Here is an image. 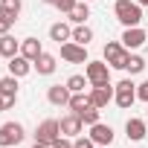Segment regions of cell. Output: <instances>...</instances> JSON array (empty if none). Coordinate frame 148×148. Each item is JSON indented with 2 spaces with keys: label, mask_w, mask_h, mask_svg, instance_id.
Returning a JSON list of instances; mask_svg holds the SVG:
<instances>
[{
  "label": "cell",
  "mask_w": 148,
  "mask_h": 148,
  "mask_svg": "<svg viewBox=\"0 0 148 148\" xmlns=\"http://www.w3.org/2000/svg\"><path fill=\"white\" fill-rule=\"evenodd\" d=\"M32 70V61L29 58H23V55H15V58H9V73H12V76H26V73Z\"/></svg>",
  "instance_id": "obj_18"
},
{
  "label": "cell",
  "mask_w": 148,
  "mask_h": 148,
  "mask_svg": "<svg viewBox=\"0 0 148 148\" xmlns=\"http://www.w3.org/2000/svg\"><path fill=\"white\" fill-rule=\"evenodd\" d=\"M84 76H87L90 87H108L110 84V67H108V61H87Z\"/></svg>",
  "instance_id": "obj_2"
},
{
  "label": "cell",
  "mask_w": 148,
  "mask_h": 148,
  "mask_svg": "<svg viewBox=\"0 0 148 148\" xmlns=\"http://www.w3.org/2000/svg\"><path fill=\"white\" fill-rule=\"evenodd\" d=\"M113 12H116V21H119L125 29H128V26H139V23H142V6L136 3V0H116Z\"/></svg>",
  "instance_id": "obj_1"
},
{
  "label": "cell",
  "mask_w": 148,
  "mask_h": 148,
  "mask_svg": "<svg viewBox=\"0 0 148 148\" xmlns=\"http://www.w3.org/2000/svg\"><path fill=\"white\" fill-rule=\"evenodd\" d=\"M73 41L82 44V47H87V44L93 41V29H90V26H84V23H79L76 29H73Z\"/></svg>",
  "instance_id": "obj_20"
},
{
  "label": "cell",
  "mask_w": 148,
  "mask_h": 148,
  "mask_svg": "<svg viewBox=\"0 0 148 148\" xmlns=\"http://www.w3.org/2000/svg\"><path fill=\"white\" fill-rule=\"evenodd\" d=\"M32 67L38 70V76H52V73H55V55H49V52H41L35 61H32Z\"/></svg>",
  "instance_id": "obj_13"
},
{
  "label": "cell",
  "mask_w": 148,
  "mask_h": 148,
  "mask_svg": "<svg viewBox=\"0 0 148 148\" xmlns=\"http://www.w3.org/2000/svg\"><path fill=\"white\" fill-rule=\"evenodd\" d=\"M96 148H110V145H96Z\"/></svg>",
  "instance_id": "obj_35"
},
{
  "label": "cell",
  "mask_w": 148,
  "mask_h": 148,
  "mask_svg": "<svg viewBox=\"0 0 148 148\" xmlns=\"http://www.w3.org/2000/svg\"><path fill=\"white\" fill-rule=\"evenodd\" d=\"M87 3H90V0H87Z\"/></svg>",
  "instance_id": "obj_37"
},
{
  "label": "cell",
  "mask_w": 148,
  "mask_h": 148,
  "mask_svg": "<svg viewBox=\"0 0 148 148\" xmlns=\"http://www.w3.org/2000/svg\"><path fill=\"white\" fill-rule=\"evenodd\" d=\"M113 102H116L122 110H128V108L136 102V84H134L131 79H122V82L113 87Z\"/></svg>",
  "instance_id": "obj_4"
},
{
  "label": "cell",
  "mask_w": 148,
  "mask_h": 148,
  "mask_svg": "<svg viewBox=\"0 0 148 148\" xmlns=\"http://www.w3.org/2000/svg\"><path fill=\"white\" fill-rule=\"evenodd\" d=\"M58 136H61V125H58V119H44V122L38 125V131H35V142H47V145H52Z\"/></svg>",
  "instance_id": "obj_6"
},
{
  "label": "cell",
  "mask_w": 148,
  "mask_h": 148,
  "mask_svg": "<svg viewBox=\"0 0 148 148\" xmlns=\"http://www.w3.org/2000/svg\"><path fill=\"white\" fill-rule=\"evenodd\" d=\"M0 9H6V12H12L18 18L21 15V0H0Z\"/></svg>",
  "instance_id": "obj_28"
},
{
  "label": "cell",
  "mask_w": 148,
  "mask_h": 148,
  "mask_svg": "<svg viewBox=\"0 0 148 148\" xmlns=\"http://www.w3.org/2000/svg\"><path fill=\"white\" fill-rule=\"evenodd\" d=\"M70 87L67 84H52L49 90H47V99H49V105H55V108H61V105H70Z\"/></svg>",
  "instance_id": "obj_10"
},
{
  "label": "cell",
  "mask_w": 148,
  "mask_h": 148,
  "mask_svg": "<svg viewBox=\"0 0 148 148\" xmlns=\"http://www.w3.org/2000/svg\"><path fill=\"white\" fill-rule=\"evenodd\" d=\"M0 55H3V58H15V55H21V41H15L9 32L0 35Z\"/></svg>",
  "instance_id": "obj_16"
},
{
  "label": "cell",
  "mask_w": 148,
  "mask_h": 148,
  "mask_svg": "<svg viewBox=\"0 0 148 148\" xmlns=\"http://www.w3.org/2000/svg\"><path fill=\"white\" fill-rule=\"evenodd\" d=\"M79 116H82V122H84V125H96V122H99V108L90 102V105H87V108H84Z\"/></svg>",
  "instance_id": "obj_24"
},
{
  "label": "cell",
  "mask_w": 148,
  "mask_h": 148,
  "mask_svg": "<svg viewBox=\"0 0 148 148\" xmlns=\"http://www.w3.org/2000/svg\"><path fill=\"white\" fill-rule=\"evenodd\" d=\"M87 105H90V96H84V93H73V96H70V105H67V108H70L73 113H82V110H84Z\"/></svg>",
  "instance_id": "obj_21"
},
{
  "label": "cell",
  "mask_w": 148,
  "mask_h": 148,
  "mask_svg": "<svg viewBox=\"0 0 148 148\" xmlns=\"http://www.w3.org/2000/svg\"><path fill=\"white\" fill-rule=\"evenodd\" d=\"M3 110H9V102H6V96H3V93H0V113H3Z\"/></svg>",
  "instance_id": "obj_32"
},
{
  "label": "cell",
  "mask_w": 148,
  "mask_h": 148,
  "mask_svg": "<svg viewBox=\"0 0 148 148\" xmlns=\"http://www.w3.org/2000/svg\"><path fill=\"white\" fill-rule=\"evenodd\" d=\"M125 134H128V139H134V142H142V139H145V134H148V128H145V122H142V119L131 116V119L125 122Z\"/></svg>",
  "instance_id": "obj_12"
},
{
  "label": "cell",
  "mask_w": 148,
  "mask_h": 148,
  "mask_svg": "<svg viewBox=\"0 0 148 148\" xmlns=\"http://www.w3.org/2000/svg\"><path fill=\"white\" fill-rule=\"evenodd\" d=\"M41 52H44V47H41V41H38V38H23V41H21V55H23V58L35 61Z\"/></svg>",
  "instance_id": "obj_17"
},
{
  "label": "cell",
  "mask_w": 148,
  "mask_h": 148,
  "mask_svg": "<svg viewBox=\"0 0 148 148\" xmlns=\"http://www.w3.org/2000/svg\"><path fill=\"white\" fill-rule=\"evenodd\" d=\"M136 99H142V102H148V79L136 87Z\"/></svg>",
  "instance_id": "obj_31"
},
{
  "label": "cell",
  "mask_w": 148,
  "mask_h": 148,
  "mask_svg": "<svg viewBox=\"0 0 148 148\" xmlns=\"http://www.w3.org/2000/svg\"><path fill=\"white\" fill-rule=\"evenodd\" d=\"M58 125H61V134H64V136L76 139V136H82V125H84V122H82L79 113H70V116H64Z\"/></svg>",
  "instance_id": "obj_9"
},
{
  "label": "cell",
  "mask_w": 148,
  "mask_h": 148,
  "mask_svg": "<svg viewBox=\"0 0 148 148\" xmlns=\"http://www.w3.org/2000/svg\"><path fill=\"white\" fill-rule=\"evenodd\" d=\"M0 93L6 96L9 108L18 102V76H6V79H0Z\"/></svg>",
  "instance_id": "obj_15"
},
{
  "label": "cell",
  "mask_w": 148,
  "mask_h": 148,
  "mask_svg": "<svg viewBox=\"0 0 148 148\" xmlns=\"http://www.w3.org/2000/svg\"><path fill=\"white\" fill-rule=\"evenodd\" d=\"M26 136L23 125L21 122H3L0 125V148H12V145H21Z\"/></svg>",
  "instance_id": "obj_3"
},
{
  "label": "cell",
  "mask_w": 148,
  "mask_h": 148,
  "mask_svg": "<svg viewBox=\"0 0 148 148\" xmlns=\"http://www.w3.org/2000/svg\"><path fill=\"white\" fill-rule=\"evenodd\" d=\"M73 148H96V142L90 136H76L73 139Z\"/></svg>",
  "instance_id": "obj_29"
},
{
  "label": "cell",
  "mask_w": 148,
  "mask_h": 148,
  "mask_svg": "<svg viewBox=\"0 0 148 148\" xmlns=\"http://www.w3.org/2000/svg\"><path fill=\"white\" fill-rule=\"evenodd\" d=\"M67 87H70V93H84L87 76H70V79H67Z\"/></svg>",
  "instance_id": "obj_25"
},
{
  "label": "cell",
  "mask_w": 148,
  "mask_h": 148,
  "mask_svg": "<svg viewBox=\"0 0 148 148\" xmlns=\"http://www.w3.org/2000/svg\"><path fill=\"white\" fill-rule=\"evenodd\" d=\"M61 58L67 64H84L87 61V47H82L76 41H64L61 44Z\"/></svg>",
  "instance_id": "obj_7"
},
{
  "label": "cell",
  "mask_w": 148,
  "mask_h": 148,
  "mask_svg": "<svg viewBox=\"0 0 148 148\" xmlns=\"http://www.w3.org/2000/svg\"><path fill=\"white\" fill-rule=\"evenodd\" d=\"M128 55H131V52H128L119 41H108V44H105V61H108V67H113V70H125Z\"/></svg>",
  "instance_id": "obj_5"
},
{
  "label": "cell",
  "mask_w": 148,
  "mask_h": 148,
  "mask_svg": "<svg viewBox=\"0 0 148 148\" xmlns=\"http://www.w3.org/2000/svg\"><path fill=\"white\" fill-rule=\"evenodd\" d=\"M44 3H55V0H44Z\"/></svg>",
  "instance_id": "obj_36"
},
{
  "label": "cell",
  "mask_w": 148,
  "mask_h": 148,
  "mask_svg": "<svg viewBox=\"0 0 148 148\" xmlns=\"http://www.w3.org/2000/svg\"><path fill=\"white\" fill-rule=\"evenodd\" d=\"M32 148H52V145H47V142H35Z\"/></svg>",
  "instance_id": "obj_33"
},
{
  "label": "cell",
  "mask_w": 148,
  "mask_h": 148,
  "mask_svg": "<svg viewBox=\"0 0 148 148\" xmlns=\"http://www.w3.org/2000/svg\"><path fill=\"white\" fill-rule=\"evenodd\" d=\"M12 26H15V15L6 12V9H0V35H6Z\"/></svg>",
  "instance_id": "obj_26"
},
{
  "label": "cell",
  "mask_w": 148,
  "mask_h": 148,
  "mask_svg": "<svg viewBox=\"0 0 148 148\" xmlns=\"http://www.w3.org/2000/svg\"><path fill=\"white\" fill-rule=\"evenodd\" d=\"M76 3H79V0H55L52 6H55L58 12H64V15H70L73 9H76Z\"/></svg>",
  "instance_id": "obj_27"
},
{
  "label": "cell",
  "mask_w": 148,
  "mask_h": 148,
  "mask_svg": "<svg viewBox=\"0 0 148 148\" xmlns=\"http://www.w3.org/2000/svg\"><path fill=\"white\" fill-rule=\"evenodd\" d=\"M125 70L131 73V76L142 73V70H145V58H142V55H128V61H125Z\"/></svg>",
  "instance_id": "obj_23"
},
{
  "label": "cell",
  "mask_w": 148,
  "mask_h": 148,
  "mask_svg": "<svg viewBox=\"0 0 148 148\" xmlns=\"http://www.w3.org/2000/svg\"><path fill=\"white\" fill-rule=\"evenodd\" d=\"M49 38H52V41H58V44L73 41V29H70L67 23H52V26H49Z\"/></svg>",
  "instance_id": "obj_19"
},
{
  "label": "cell",
  "mask_w": 148,
  "mask_h": 148,
  "mask_svg": "<svg viewBox=\"0 0 148 148\" xmlns=\"http://www.w3.org/2000/svg\"><path fill=\"white\" fill-rule=\"evenodd\" d=\"M87 96H90V102H93L96 108H108L110 99H113V84H108V87H93Z\"/></svg>",
  "instance_id": "obj_14"
},
{
  "label": "cell",
  "mask_w": 148,
  "mask_h": 148,
  "mask_svg": "<svg viewBox=\"0 0 148 148\" xmlns=\"http://www.w3.org/2000/svg\"><path fill=\"white\" fill-rule=\"evenodd\" d=\"M52 148H73V142H70V136H64V134H61V136L52 142Z\"/></svg>",
  "instance_id": "obj_30"
},
{
  "label": "cell",
  "mask_w": 148,
  "mask_h": 148,
  "mask_svg": "<svg viewBox=\"0 0 148 148\" xmlns=\"http://www.w3.org/2000/svg\"><path fill=\"white\" fill-rule=\"evenodd\" d=\"M90 139H93L96 145H110V142H113V128L96 122V125H90Z\"/></svg>",
  "instance_id": "obj_11"
},
{
  "label": "cell",
  "mask_w": 148,
  "mask_h": 148,
  "mask_svg": "<svg viewBox=\"0 0 148 148\" xmlns=\"http://www.w3.org/2000/svg\"><path fill=\"white\" fill-rule=\"evenodd\" d=\"M148 41V35H145V29H139V26H128L125 32H122V47L131 52V49H139L142 44Z\"/></svg>",
  "instance_id": "obj_8"
},
{
  "label": "cell",
  "mask_w": 148,
  "mask_h": 148,
  "mask_svg": "<svg viewBox=\"0 0 148 148\" xmlns=\"http://www.w3.org/2000/svg\"><path fill=\"white\" fill-rule=\"evenodd\" d=\"M0 58H3V55H0Z\"/></svg>",
  "instance_id": "obj_38"
},
{
  "label": "cell",
  "mask_w": 148,
  "mask_h": 148,
  "mask_svg": "<svg viewBox=\"0 0 148 148\" xmlns=\"http://www.w3.org/2000/svg\"><path fill=\"white\" fill-rule=\"evenodd\" d=\"M136 3H139V6H148V0H136Z\"/></svg>",
  "instance_id": "obj_34"
},
{
  "label": "cell",
  "mask_w": 148,
  "mask_h": 148,
  "mask_svg": "<svg viewBox=\"0 0 148 148\" xmlns=\"http://www.w3.org/2000/svg\"><path fill=\"white\" fill-rule=\"evenodd\" d=\"M87 18H90V9H87V3H76V9L70 12V21L76 23V26H79V23H84Z\"/></svg>",
  "instance_id": "obj_22"
}]
</instances>
